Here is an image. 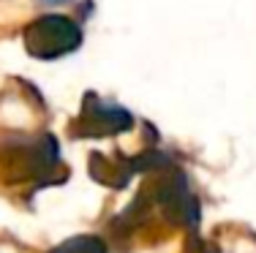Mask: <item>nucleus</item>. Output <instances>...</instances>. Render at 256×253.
Listing matches in <instances>:
<instances>
[{
	"label": "nucleus",
	"instance_id": "1",
	"mask_svg": "<svg viewBox=\"0 0 256 253\" xmlns=\"http://www.w3.org/2000/svg\"><path fill=\"white\" fill-rule=\"evenodd\" d=\"M144 174H148V180L136 191L134 202L109 226V240L128 245L139 237L158 240L164 232H174V229H186L188 234H196V196L188 185V177L172 164V158L156 153L153 164Z\"/></svg>",
	"mask_w": 256,
	"mask_h": 253
},
{
	"label": "nucleus",
	"instance_id": "2",
	"mask_svg": "<svg viewBox=\"0 0 256 253\" xmlns=\"http://www.w3.org/2000/svg\"><path fill=\"white\" fill-rule=\"evenodd\" d=\"M0 180L20 188H44L60 183V150L50 134L0 136Z\"/></svg>",
	"mask_w": 256,
	"mask_h": 253
},
{
	"label": "nucleus",
	"instance_id": "3",
	"mask_svg": "<svg viewBox=\"0 0 256 253\" xmlns=\"http://www.w3.org/2000/svg\"><path fill=\"white\" fill-rule=\"evenodd\" d=\"M82 46V27L66 14H44L25 27V49L38 60H58Z\"/></svg>",
	"mask_w": 256,
	"mask_h": 253
},
{
	"label": "nucleus",
	"instance_id": "4",
	"mask_svg": "<svg viewBox=\"0 0 256 253\" xmlns=\"http://www.w3.org/2000/svg\"><path fill=\"white\" fill-rule=\"evenodd\" d=\"M134 117L114 101H104L101 95L88 93L82 98V112L71 123V136L74 139H106L131 131Z\"/></svg>",
	"mask_w": 256,
	"mask_h": 253
},
{
	"label": "nucleus",
	"instance_id": "5",
	"mask_svg": "<svg viewBox=\"0 0 256 253\" xmlns=\"http://www.w3.org/2000/svg\"><path fill=\"white\" fill-rule=\"evenodd\" d=\"M156 158V150H144L139 155H123V153H114V155H90V174H93L96 183L106 185V188H126L136 174H144L148 166L153 164Z\"/></svg>",
	"mask_w": 256,
	"mask_h": 253
},
{
	"label": "nucleus",
	"instance_id": "6",
	"mask_svg": "<svg viewBox=\"0 0 256 253\" xmlns=\"http://www.w3.org/2000/svg\"><path fill=\"white\" fill-rule=\"evenodd\" d=\"M46 253H109V243L98 234H76V237L58 243Z\"/></svg>",
	"mask_w": 256,
	"mask_h": 253
},
{
	"label": "nucleus",
	"instance_id": "7",
	"mask_svg": "<svg viewBox=\"0 0 256 253\" xmlns=\"http://www.w3.org/2000/svg\"><path fill=\"white\" fill-rule=\"evenodd\" d=\"M188 237H191L188 253H212V251H207V248H204V243H199V240H196V234H188Z\"/></svg>",
	"mask_w": 256,
	"mask_h": 253
},
{
	"label": "nucleus",
	"instance_id": "8",
	"mask_svg": "<svg viewBox=\"0 0 256 253\" xmlns=\"http://www.w3.org/2000/svg\"><path fill=\"white\" fill-rule=\"evenodd\" d=\"M0 253H22V251L14 248V245H0Z\"/></svg>",
	"mask_w": 256,
	"mask_h": 253
}]
</instances>
